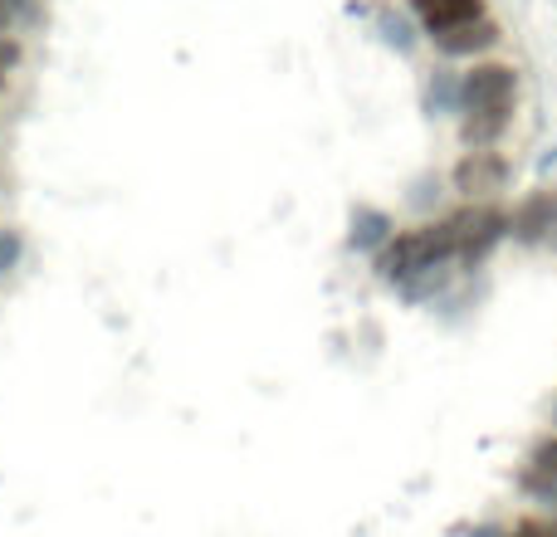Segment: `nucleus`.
Masks as SVG:
<instances>
[{
  "mask_svg": "<svg viewBox=\"0 0 557 537\" xmlns=\"http://www.w3.org/2000/svg\"><path fill=\"white\" fill-rule=\"evenodd\" d=\"M455 113L465 147H499L519 117V68L504 59H474L470 74H460Z\"/></svg>",
  "mask_w": 557,
  "mask_h": 537,
  "instance_id": "f257e3e1",
  "label": "nucleus"
},
{
  "mask_svg": "<svg viewBox=\"0 0 557 537\" xmlns=\"http://www.w3.org/2000/svg\"><path fill=\"white\" fill-rule=\"evenodd\" d=\"M513 182V162L504 147H465L460 162L450 166V191L460 205H504Z\"/></svg>",
  "mask_w": 557,
  "mask_h": 537,
  "instance_id": "f03ea898",
  "label": "nucleus"
},
{
  "mask_svg": "<svg viewBox=\"0 0 557 537\" xmlns=\"http://www.w3.org/2000/svg\"><path fill=\"white\" fill-rule=\"evenodd\" d=\"M513 489H519L529 503H539V513H548L557 503V430L533 440L529 460H523L519 474H513Z\"/></svg>",
  "mask_w": 557,
  "mask_h": 537,
  "instance_id": "7ed1b4c3",
  "label": "nucleus"
},
{
  "mask_svg": "<svg viewBox=\"0 0 557 537\" xmlns=\"http://www.w3.org/2000/svg\"><path fill=\"white\" fill-rule=\"evenodd\" d=\"M509 240L519 245H557V191H529L509 205Z\"/></svg>",
  "mask_w": 557,
  "mask_h": 537,
  "instance_id": "20e7f679",
  "label": "nucleus"
},
{
  "mask_svg": "<svg viewBox=\"0 0 557 537\" xmlns=\"http://www.w3.org/2000/svg\"><path fill=\"white\" fill-rule=\"evenodd\" d=\"M431 45H435V54H445V59H490L494 49L504 45V29H499V20L494 15H480V20H470V25H460V29L435 35Z\"/></svg>",
  "mask_w": 557,
  "mask_h": 537,
  "instance_id": "39448f33",
  "label": "nucleus"
},
{
  "mask_svg": "<svg viewBox=\"0 0 557 537\" xmlns=\"http://www.w3.org/2000/svg\"><path fill=\"white\" fill-rule=\"evenodd\" d=\"M416 15V25L425 29V35H445V29H460L470 25V20L490 15V0H406Z\"/></svg>",
  "mask_w": 557,
  "mask_h": 537,
  "instance_id": "423d86ee",
  "label": "nucleus"
},
{
  "mask_svg": "<svg viewBox=\"0 0 557 537\" xmlns=\"http://www.w3.org/2000/svg\"><path fill=\"white\" fill-rule=\"evenodd\" d=\"M396 235V221L386 211H372V205H362V211L352 215V250H367L376 254L386 240Z\"/></svg>",
  "mask_w": 557,
  "mask_h": 537,
  "instance_id": "0eeeda50",
  "label": "nucleus"
},
{
  "mask_svg": "<svg viewBox=\"0 0 557 537\" xmlns=\"http://www.w3.org/2000/svg\"><path fill=\"white\" fill-rule=\"evenodd\" d=\"M20 59H25V39H20V29H0V88L10 84V74L20 68Z\"/></svg>",
  "mask_w": 557,
  "mask_h": 537,
  "instance_id": "6e6552de",
  "label": "nucleus"
},
{
  "mask_svg": "<svg viewBox=\"0 0 557 537\" xmlns=\"http://www.w3.org/2000/svg\"><path fill=\"white\" fill-rule=\"evenodd\" d=\"M20 264V235H0V274Z\"/></svg>",
  "mask_w": 557,
  "mask_h": 537,
  "instance_id": "1a4fd4ad",
  "label": "nucleus"
},
{
  "mask_svg": "<svg viewBox=\"0 0 557 537\" xmlns=\"http://www.w3.org/2000/svg\"><path fill=\"white\" fill-rule=\"evenodd\" d=\"M0 29H20V15H15L10 0H0Z\"/></svg>",
  "mask_w": 557,
  "mask_h": 537,
  "instance_id": "9d476101",
  "label": "nucleus"
},
{
  "mask_svg": "<svg viewBox=\"0 0 557 537\" xmlns=\"http://www.w3.org/2000/svg\"><path fill=\"white\" fill-rule=\"evenodd\" d=\"M548 430H557V391H553V405H548Z\"/></svg>",
  "mask_w": 557,
  "mask_h": 537,
  "instance_id": "9b49d317",
  "label": "nucleus"
},
{
  "mask_svg": "<svg viewBox=\"0 0 557 537\" xmlns=\"http://www.w3.org/2000/svg\"><path fill=\"white\" fill-rule=\"evenodd\" d=\"M548 513H557V503H553V509H548Z\"/></svg>",
  "mask_w": 557,
  "mask_h": 537,
  "instance_id": "f8f14e48",
  "label": "nucleus"
}]
</instances>
